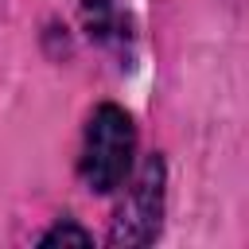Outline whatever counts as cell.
<instances>
[{"instance_id":"1","label":"cell","mask_w":249,"mask_h":249,"mask_svg":"<svg viewBox=\"0 0 249 249\" xmlns=\"http://www.w3.org/2000/svg\"><path fill=\"white\" fill-rule=\"evenodd\" d=\"M136 156V124L132 113H124L113 101H101L82 132V152H78V175L86 191L93 195H113L124 187Z\"/></svg>"},{"instance_id":"2","label":"cell","mask_w":249,"mask_h":249,"mask_svg":"<svg viewBox=\"0 0 249 249\" xmlns=\"http://www.w3.org/2000/svg\"><path fill=\"white\" fill-rule=\"evenodd\" d=\"M167 206V163L160 152L144 156L132 183L124 187L113 218H109V245H152L163 226Z\"/></svg>"},{"instance_id":"3","label":"cell","mask_w":249,"mask_h":249,"mask_svg":"<svg viewBox=\"0 0 249 249\" xmlns=\"http://www.w3.org/2000/svg\"><path fill=\"white\" fill-rule=\"evenodd\" d=\"M78 16H82L86 35L101 47H121L128 39V27H124V16H121L117 0H82Z\"/></svg>"},{"instance_id":"4","label":"cell","mask_w":249,"mask_h":249,"mask_svg":"<svg viewBox=\"0 0 249 249\" xmlns=\"http://www.w3.org/2000/svg\"><path fill=\"white\" fill-rule=\"evenodd\" d=\"M39 245L47 249V245H93V233L86 230V226H78L74 218H58L43 237H39Z\"/></svg>"}]
</instances>
